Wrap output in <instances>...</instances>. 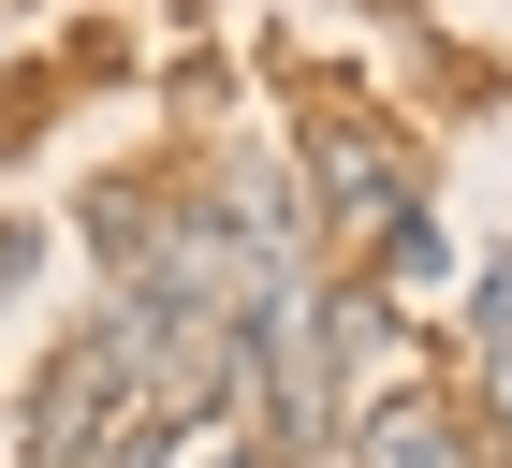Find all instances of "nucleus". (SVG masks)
Instances as JSON below:
<instances>
[{
    "mask_svg": "<svg viewBox=\"0 0 512 468\" xmlns=\"http://www.w3.org/2000/svg\"><path fill=\"white\" fill-rule=\"evenodd\" d=\"M132 410V381H118V351L88 337V351H59V381H44V410L15 425V468H88L103 454V425Z\"/></svg>",
    "mask_w": 512,
    "mask_h": 468,
    "instance_id": "f257e3e1",
    "label": "nucleus"
},
{
    "mask_svg": "<svg viewBox=\"0 0 512 468\" xmlns=\"http://www.w3.org/2000/svg\"><path fill=\"white\" fill-rule=\"evenodd\" d=\"M337 454H352V468H483L469 425H454V410H425V395H366Z\"/></svg>",
    "mask_w": 512,
    "mask_h": 468,
    "instance_id": "f03ea898",
    "label": "nucleus"
},
{
    "mask_svg": "<svg viewBox=\"0 0 512 468\" xmlns=\"http://www.w3.org/2000/svg\"><path fill=\"white\" fill-rule=\"evenodd\" d=\"M322 191H337V220L352 234H381V220H410V176H395L366 132H322Z\"/></svg>",
    "mask_w": 512,
    "mask_h": 468,
    "instance_id": "7ed1b4c3",
    "label": "nucleus"
},
{
    "mask_svg": "<svg viewBox=\"0 0 512 468\" xmlns=\"http://www.w3.org/2000/svg\"><path fill=\"white\" fill-rule=\"evenodd\" d=\"M469 337H483V351H512V264H498V278L469 293Z\"/></svg>",
    "mask_w": 512,
    "mask_h": 468,
    "instance_id": "20e7f679",
    "label": "nucleus"
},
{
    "mask_svg": "<svg viewBox=\"0 0 512 468\" xmlns=\"http://www.w3.org/2000/svg\"><path fill=\"white\" fill-rule=\"evenodd\" d=\"M0 468H15V439H0Z\"/></svg>",
    "mask_w": 512,
    "mask_h": 468,
    "instance_id": "39448f33",
    "label": "nucleus"
}]
</instances>
